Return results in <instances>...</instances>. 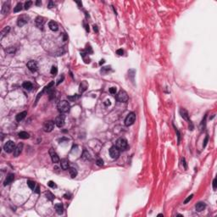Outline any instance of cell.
<instances>
[{
    "label": "cell",
    "instance_id": "cell-1",
    "mask_svg": "<svg viewBox=\"0 0 217 217\" xmlns=\"http://www.w3.org/2000/svg\"><path fill=\"white\" fill-rule=\"evenodd\" d=\"M57 108H58V110L60 112V113L64 114V113H67V112H69L71 105H70L69 102H67V101H66V100H62L58 104Z\"/></svg>",
    "mask_w": 217,
    "mask_h": 217
},
{
    "label": "cell",
    "instance_id": "cell-2",
    "mask_svg": "<svg viewBox=\"0 0 217 217\" xmlns=\"http://www.w3.org/2000/svg\"><path fill=\"white\" fill-rule=\"evenodd\" d=\"M115 146H116L120 150H125L127 148V146H128L126 139L124 138H119V139L116 141V144H115Z\"/></svg>",
    "mask_w": 217,
    "mask_h": 217
},
{
    "label": "cell",
    "instance_id": "cell-3",
    "mask_svg": "<svg viewBox=\"0 0 217 217\" xmlns=\"http://www.w3.org/2000/svg\"><path fill=\"white\" fill-rule=\"evenodd\" d=\"M135 120H136V115H135V113H133V112L129 113L125 120V125L126 126L132 125L135 122Z\"/></svg>",
    "mask_w": 217,
    "mask_h": 217
},
{
    "label": "cell",
    "instance_id": "cell-4",
    "mask_svg": "<svg viewBox=\"0 0 217 217\" xmlns=\"http://www.w3.org/2000/svg\"><path fill=\"white\" fill-rule=\"evenodd\" d=\"M116 99L120 103H125L128 100V95H127L126 92L124 90H120V92H118L116 96Z\"/></svg>",
    "mask_w": 217,
    "mask_h": 217
},
{
    "label": "cell",
    "instance_id": "cell-5",
    "mask_svg": "<svg viewBox=\"0 0 217 217\" xmlns=\"http://www.w3.org/2000/svg\"><path fill=\"white\" fill-rule=\"evenodd\" d=\"M110 155L114 159H118L120 156V149L116 146H112L110 148Z\"/></svg>",
    "mask_w": 217,
    "mask_h": 217
},
{
    "label": "cell",
    "instance_id": "cell-6",
    "mask_svg": "<svg viewBox=\"0 0 217 217\" xmlns=\"http://www.w3.org/2000/svg\"><path fill=\"white\" fill-rule=\"evenodd\" d=\"M15 144L13 141H8L7 143L4 144V149L6 153H12L14 152V148H15Z\"/></svg>",
    "mask_w": 217,
    "mask_h": 217
},
{
    "label": "cell",
    "instance_id": "cell-7",
    "mask_svg": "<svg viewBox=\"0 0 217 217\" xmlns=\"http://www.w3.org/2000/svg\"><path fill=\"white\" fill-rule=\"evenodd\" d=\"M53 127H54V122L52 121V120H48V121H46L43 125V130H44L46 132H50L53 131Z\"/></svg>",
    "mask_w": 217,
    "mask_h": 217
},
{
    "label": "cell",
    "instance_id": "cell-8",
    "mask_svg": "<svg viewBox=\"0 0 217 217\" xmlns=\"http://www.w3.org/2000/svg\"><path fill=\"white\" fill-rule=\"evenodd\" d=\"M53 85H54V81H51V82L50 83H48V85H47L46 86H45L44 88H43V90L42 91V92H40L38 93V95H37V99H36V104H37V101H38V99H40V97L42 95V94L44 93V92H48V90H49V89H51L52 87H53Z\"/></svg>",
    "mask_w": 217,
    "mask_h": 217
},
{
    "label": "cell",
    "instance_id": "cell-9",
    "mask_svg": "<svg viewBox=\"0 0 217 217\" xmlns=\"http://www.w3.org/2000/svg\"><path fill=\"white\" fill-rule=\"evenodd\" d=\"M65 120H66V117L64 115H59L56 117L55 119V124L58 127H62L64 125H65Z\"/></svg>",
    "mask_w": 217,
    "mask_h": 217
},
{
    "label": "cell",
    "instance_id": "cell-10",
    "mask_svg": "<svg viewBox=\"0 0 217 217\" xmlns=\"http://www.w3.org/2000/svg\"><path fill=\"white\" fill-rule=\"evenodd\" d=\"M49 154H50V157H51V159H52V161H53V163L57 164V163L59 162V155L57 154L56 152L54 151V149L50 148L49 149Z\"/></svg>",
    "mask_w": 217,
    "mask_h": 217
},
{
    "label": "cell",
    "instance_id": "cell-11",
    "mask_svg": "<svg viewBox=\"0 0 217 217\" xmlns=\"http://www.w3.org/2000/svg\"><path fill=\"white\" fill-rule=\"evenodd\" d=\"M27 68L29 69V71H31L32 72H36L37 71V63L34 60H30L26 65Z\"/></svg>",
    "mask_w": 217,
    "mask_h": 217
},
{
    "label": "cell",
    "instance_id": "cell-12",
    "mask_svg": "<svg viewBox=\"0 0 217 217\" xmlns=\"http://www.w3.org/2000/svg\"><path fill=\"white\" fill-rule=\"evenodd\" d=\"M23 143H19L18 145H16L15 148L14 150V157H18L20 154H21L22 149H23Z\"/></svg>",
    "mask_w": 217,
    "mask_h": 217
},
{
    "label": "cell",
    "instance_id": "cell-13",
    "mask_svg": "<svg viewBox=\"0 0 217 217\" xmlns=\"http://www.w3.org/2000/svg\"><path fill=\"white\" fill-rule=\"evenodd\" d=\"M45 23V19L42 16H38L36 18V25L38 28H42Z\"/></svg>",
    "mask_w": 217,
    "mask_h": 217
},
{
    "label": "cell",
    "instance_id": "cell-14",
    "mask_svg": "<svg viewBox=\"0 0 217 217\" xmlns=\"http://www.w3.org/2000/svg\"><path fill=\"white\" fill-rule=\"evenodd\" d=\"M27 18L26 17L25 15H22L20 16V17H19V19H18L17 20V25L18 26L21 27V26H25L26 24L27 23Z\"/></svg>",
    "mask_w": 217,
    "mask_h": 217
},
{
    "label": "cell",
    "instance_id": "cell-15",
    "mask_svg": "<svg viewBox=\"0 0 217 217\" xmlns=\"http://www.w3.org/2000/svg\"><path fill=\"white\" fill-rule=\"evenodd\" d=\"M14 174H9V175L7 176V177H6V179L4 180V186H7V185H9L10 183H12L13 182H14Z\"/></svg>",
    "mask_w": 217,
    "mask_h": 217
},
{
    "label": "cell",
    "instance_id": "cell-16",
    "mask_svg": "<svg viewBox=\"0 0 217 217\" xmlns=\"http://www.w3.org/2000/svg\"><path fill=\"white\" fill-rule=\"evenodd\" d=\"M9 9H10V4H9V2H5L4 4H3L2 9H1V13L3 14H7L9 12Z\"/></svg>",
    "mask_w": 217,
    "mask_h": 217
},
{
    "label": "cell",
    "instance_id": "cell-17",
    "mask_svg": "<svg viewBox=\"0 0 217 217\" xmlns=\"http://www.w3.org/2000/svg\"><path fill=\"white\" fill-rule=\"evenodd\" d=\"M48 27H49L50 30L53 31V32H56V31H58V29H59V25L57 22H55V21H53V20H51V21H49V23H48Z\"/></svg>",
    "mask_w": 217,
    "mask_h": 217
},
{
    "label": "cell",
    "instance_id": "cell-18",
    "mask_svg": "<svg viewBox=\"0 0 217 217\" xmlns=\"http://www.w3.org/2000/svg\"><path fill=\"white\" fill-rule=\"evenodd\" d=\"M180 115H181V116H182L185 120H187V121H189L188 113H187V111L185 110V109H183V108H182V109H181V110H180Z\"/></svg>",
    "mask_w": 217,
    "mask_h": 217
},
{
    "label": "cell",
    "instance_id": "cell-19",
    "mask_svg": "<svg viewBox=\"0 0 217 217\" xmlns=\"http://www.w3.org/2000/svg\"><path fill=\"white\" fill-rule=\"evenodd\" d=\"M205 207H206V205H205L204 203H203V202H199V203H198L196 204L195 209H196V210L198 212H201V211H203V210H204Z\"/></svg>",
    "mask_w": 217,
    "mask_h": 217
},
{
    "label": "cell",
    "instance_id": "cell-20",
    "mask_svg": "<svg viewBox=\"0 0 217 217\" xmlns=\"http://www.w3.org/2000/svg\"><path fill=\"white\" fill-rule=\"evenodd\" d=\"M55 210H56V212L59 214V215H62L64 212V207L63 205H62V204L59 203V204H56L54 206Z\"/></svg>",
    "mask_w": 217,
    "mask_h": 217
},
{
    "label": "cell",
    "instance_id": "cell-21",
    "mask_svg": "<svg viewBox=\"0 0 217 217\" xmlns=\"http://www.w3.org/2000/svg\"><path fill=\"white\" fill-rule=\"evenodd\" d=\"M60 164H61V168L64 170V171L69 169V161H68V159H63L61 160V163H60Z\"/></svg>",
    "mask_w": 217,
    "mask_h": 217
},
{
    "label": "cell",
    "instance_id": "cell-22",
    "mask_svg": "<svg viewBox=\"0 0 217 217\" xmlns=\"http://www.w3.org/2000/svg\"><path fill=\"white\" fill-rule=\"evenodd\" d=\"M26 115H27V112L26 111L20 112V113H19L17 115H16V117H15L16 120H17V121H20V120H22L26 116Z\"/></svg>",
    "mask_w": 217,
    "mask_h": 217
},
{
    "label": "cell",
    "instance_id": "cell-23",
    "mask_svg": "<svg viewBox=\"0 0 217 217\" xmlns=\"http://www.w3.org/2000/svg\"><path fill=\"white\" fill-rule=\"evenodd\" d=\"M87 87H88V85H87V83H86L85 81H82V82L80 84V89H79L80 92H81V93L84 92L86 90V88H87Z\"/></svg>",
    "mask_w": 217,
    "mask_h": 217
},
{
    "label": "cell",
    "instance_id": "cell-24",
    "mask_svg": "<svg viewBox=\"0 0 217 217\" xmlns=\"http://www.w3.org/2000/svg\"><path fill=\"white\" fill-rule=\"evenodd\" d=\"M9 31H10V27H9V26L4 27V28L3 29L2 31H1V33H0V34H1V36H0V39L4 38V36H6L8 33H9Z\"/></svg>",
    "mask_w": 217,
    "mask_h": 217
},
{
    "label": "cell",
    "instance_id": "cell-25",
    "mask_svg": "<svg viewBox=\"0 0 217 217\" xmlns=\"http://www.w3.org/2000/svg\"><path fill=\"white\" fill-rule=\"evenodd\" d=\"M22 86H23V88H25L27 91H31L32 89V87H33V86H32V84L30 81H25L23 83V85H22Z\"/></svg>",
    "mask_w": 217,
    "mask_h": 217
},
{
    "label": "cell",
    "instance_id": "cell-26",
    "mask_svg": "<svg viewBox=\"0 0 217 217\" xmlns=\"http://www.w3.org/2000/svg\"><path fill=\"white\" fill-rule=\"evenodd\" d=\"M18 136H19V138H21V139H27V138H30V135H29V133L26 132H20L18 134Z\"/></svg>",
    "mask_w": 217,
    "mask_h": 217
},
{
    "label": "cell",
    "instance_id": "cell-27",
    "mask_svg": "<svg viewBox=\"0 0 217 217\" xmlns=\"http://www.w3.org/2000/svg\"><path fill=\"white\" fill-rule=\"evenodd\" d=\"M68 170H69L70 175H71V177H72V178H75V177L77 176V171H76L75 168L71 167V168H69Z\"/></svg>",
    "mask_w": 217,
    "mask_h": 217
},
{
    "label": "cell",
    "instance_id": "cell-28",
    "mask_svg": "<svg viewBox=\"0 0 217 217\" xmlns=\"http://www.w3.org/2000/svg\"><path fill=\"white\" fill-rule=\"evenodd\" d=\"M22 7H23L22 4H21V3H18V4H16L15 7H14V13L20 12L21 9H22Z\"/></svg>",
    "mask_w": 217,
    "mask_h": 217
},
{
    "label": "cell",
    "instance_id": "cell-29",
    "mask_svg": "<svg viewBox=\"0 0 217 217\" xmlns=\"http://www.w3.org/2000/svg\"><path fill=\"white\" fill-rule=\"evenodd\" d=\"M45 196H46V198H48V200H50V201H53V198H54V196H53V194L52 193V192H45Z\"/></svg>",
    "mask_w": 217,
    "mask_h": 217
},
{
    "label": "cell",
    "instance_id": "cell-30",
    "mask_svg": "<svg viewBox=\"0 0 217 217\" xmlns=\"http://www.w3.org/2000/svg\"><path fill=\"white\" fill-rule=\"evenodd\" d=\"M27 185H28V187H30L31 189H32V190L34 191V189H35V187H36V182H33V181H27Z\"/></svg>",
    "mask_w": 217,
    "mask_h": 217
},
{
    "label": "cell",
    "instance_id": "cell-31",
    "mask_svg": "<svg viewBox=\"0 0 217 217\" xmlns=\"http://www.w3.org/2000/svg\"><path fill=\"white\" fill-rule=\"evenodd\" d=\"M5 51L7 53H14L16 51V48L14 47H9L7 49H5Z\"/></svg>",
    "mask_w": 217,
    "mask_h": 217
},
{
    "label": "cell",
    "instance_id": "cell-32",
    "mask_svg": "<svg viewBox=\"0 0 217 217\" xmlns=\"http://www.w3.org/2000/svg\"><path fill=\"white\" fill-rule=\"evenodd\" d=\"M32 1H27V2H26L25 3V6H24V7H25V9H30V7L32 6Z\"/></svg>",
    "mask_w": 217,
    "mask_h": 217
},
{
    "label": "cell",
    "instance_id": "cell-33",
    "mask_svg": "<svg viewBox=\"0 0 217 217\" xmlns=\"http://www.w3.org/2000/svg\"><path fill=\"white\" fill-rule=\"evenodd\" d=\"M57 72H58V69H57V67L56 66H52V69H51V74L52 75H53V76H54V75H56L57 74Z\"/></svg>",
    "mask_w": 217,
    "mask_h": 217
},
{
    "label": "cell",
    "instance_id": "cell-34",
    "mask_svg": "<svg viewBox=\"0 0 217 217\" xmlns=\"http://www.w3.org/2000/svg\"><path fill=\"white\" fill-rule=\"evenodd\" d=\"M78 98H79V96L76 94V95H73V96H69V97H68V99L71 101H75V100H76Z\"/></svg>",
    "mask_w": 217,
    "mask_h": 217
},
{
    "label": "cell",
    "instance_id": "cell-35",
    "mask_svg": "<svg viewBox=\"0 0 217 217\" xmlns=\"http://www.w3.org/2000/svg\"><path fill=\"white\" fill-rule=\"evenodd\" d=\"M64 79H65V76H60L59 78L58 79V81H57V82H56V85H59L60 83L62 82V81H64Z\"/></svg>",
    "mask_w": 217,
    "mask_h": 217
},
{
    "label": "cell",
    "instance_id": "cell-36",
    "mask_svg": "<svg viewBox=\"0 0 217 217\" xmlns=\"http://www.w3.org/2000/svg\"><path fill=\"white\" fill-rule=\"evenodd\" d=\"M97 164L98 165H99V166H102L103 164H104V160H103L102 159H97Z\"/></svg>",
    "mask_w": 217,
    "mask_h": 217
},
{
    "label": "cell",
    "instance_id": "cell-37",
    "mask_svg": "<svg viewBox=\"0 0 217 217\" xmlns=\"http://www.w3.org/2000/svg\"><path fill=\"white\" fill-rule=\"evenodd\" d=\"M48 185L50 187H52V188H54V187H56V184H55L53 182H52V181H50V182H48Z\"/></svg>",
    "mask_w": 217,
    "mask_h": 217
},
{
    "label": "cell",
    "instance_id": "cell-38",
    "mask_svg": "<svg viewBox=\"0 0 217 217\" xmlns=\"http://www.w3.org/2000/svg\"><path fill=\"white\" fill-rule=\"evenodd\" d=\"M110 92L111 94H115V93H116V87H110Z\"/></svg>",
    "mask_w": 217,
    "mask_h": 217
},
{
    "label": "cell",
    "instance_id": "cell-39",
    "mask_svg": "<svg viewBox=\"0 0 217 217\" xmlns=\"http://www.w3.org/2000/svg\"><path fill=\"white\" fill-rule=\"evenodd\" d=\"M192 197H193V194H191L190 196H189V197H188V198H187V199H186V200H185V201H184V204H187V203H188V202H189V201H190V200H191V199H192Z\"/></svg>",
    "mask_w": 217,
    "mask_h": 217
},
{
    "label": "cell",
    "instance_id": "cell-40",
    "mask_svg": "<svg viewBox=\"0 0 217 217\" xmlns=\"http://www.w3.org/2000/svg\"><path fill=\"white\" fill-rule=\"evenodd\" d=\"M182 165H184V168H185V169H187V164H186V160H185V159H184V158H182Z\"/></svg>",
    "mask_w": 217,
    "mask_h": 217
},
{
    "label": "cell",
    "instance_id": "cell-41",
    "mask_svg": "<svg viewBox=\"0 0 217 217\" xmlns=\"http://www.w3.org/2000/svg\"><path fill=\"white\" fill-rule=\"evenodd\" d=\"M208 139H209V137H208V136H206V137H205L204 141V144H203V147H204H204L207 145V143H208Z\"/></svg>",
    "mask_w": 217,
    "mask_h": 217
},
{
    "label": "cell",
    "instance_id": "cell-42",
    "mask_svg": "<svg viewBox=\"0 0 217 217\" xmlns=\"http://www.w3.org/2000/svg\"><path fill=\"white\" fill-rule=\"evenodd\" d=\"M116 53L118 55H123V53H124V51L122 49H118L116 51Z\"/></svg>",
    "mask_w": 217,
    "mask_h": 217
},
{
    "label": "cell",
    "instance_id": "cell-43",
    "mask_svg": "<svg viewBox=\"0 0 217 217\" xmlns=\"http://www.w3.org/2000/svg\"><path fill=\"white\" fill-rule=\"evenodd\" d=\"M213 189L214 190L216 189V178H215L213 181Z\"/></svg>",
    "mask_w": 217,
    "mask_h": 217
},
{
    "label": "cell",
    "instance_id": "cell-44",
    "mask_svg": "<svg viewBox=\"0 0 217 217\" xmlns=\"http://www.w3.org/2000/svg\"><path fill=\"white\" fill-rule=\"evenodd\" d=\"M93 30L95 31L96 32H99V29H98V26H95V25L93 26Z\"/></svg>",
    "mask_w": 217,
    "mask_h": 217
},
{
    "label": "cell",
    "instance_id": "cell-45",
    "mask_svg": "<svg viewBox=\"0 0 217 217\" xmlns=\"http://www.w3.org/2000/svg\"><path fill=\"white\" fill-rule=\"evenodd\" d=\"M53 2H52V1H50L49 2V4H48V8H50V9H51V8H53Z\"/></svg>",
    "mask_w": 217,
    "mask_h": 217
},
{
    "label": "cell",
    "instance_id": "cell-46",
    "mask_svg": "<svg viewBox=\"0 0 217 217\" xmlns=\"http://www.w3.org/2000/svg\"><path fill=\"white\" fill-rule=\"evenodd\" d=\"M104 104H105V105H110V100H106L105 103H104Z\"/></svg>",
    "mask_w": 217,
    "mask_h": 217
},
{
    "label": "cell",
    "instance_id": "cell-47",
    "mask_svg": "<svg viewBox=\"0 0 217 217\" xmlns=\"http://www.w3.org/2000/svg\"><path fill=\"white\" fill-rule=\"evenodd\" d=\"M104 63V59H102V60H100V62H99V65L101 66V65H103Z\"/></svg>",
    "mask_w": 217,
    "mask_h": 217
},
{
    "label": "cell",
    "instance_id": "cell-48",
    "mask_svg": "<svg viewBox=\"0 0 217 217\" xmlns=\"http://www.w3.org/2000/svg\"><path fill=\"white\" fill-rule=\"evenodd\" d=\"M35 192H37V193H38V192H39V187H37V188H36Z\"/></svg>",
    "mask_w": 217,
    "mask_h": 217
},
{
    "label": "cell",
    "instance_id": "cell-49",
    "mask_svg": "<svg viewBox=\"0 0 217 217\" xmlns=\"http://www.w3.org/2000/svg\"><path fill=\"white\" fill-rule=\"evenodd\" d=\"M36 4H37V5H39V4H41V2H40V1H37Z\"/></svg>",
    "mask_w": 217,
    "mask_h": 217
},
{
    "label": "cell",
    "instance_id": "cell-50",
    "mask_svg": "<svg viewBox=\"0 0 217 217\" xmlns=\"http://www.w3.org/2000/svg\"><path fill=\"white\" fill-rule=\"evenodd\" d=\"M158 216H164V215H163V214H159V215H158Z\"/></svg>",
    "mask_w": 217,
    "mask_h": 217
}]
</instances>
